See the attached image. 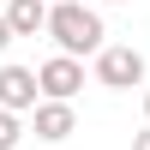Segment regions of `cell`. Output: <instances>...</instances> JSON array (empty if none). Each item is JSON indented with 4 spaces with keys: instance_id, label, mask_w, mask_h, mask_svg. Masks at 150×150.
Segmentation results:
<instances>
[{
    "instance_id": "2",
    "label": "cell",
    "mask_w": 150,
    "mask_h": 150,
    "mask_svg": "<svg viewBox=\"0 0 150 150\" xmlns=\"http://www.w3.org/2000/svg\"><path fill=\"white\" fill-rule=\"evenodd\" d=\"M96 84L102 90H132V84H144V54L126 42H102L96 48Z\"/></svg>"
},
{
    "instance_id": "9",
    "label": "cell",
    "mask_w": 150,
    "mask_h": 150,
    "mask_svg": "<svg viewBox=\"0 0 150 150\" xmlns=\"http://www.w3.org/2000/svg\"><path fill=\"white\" fill-rule=\"evenodd\" d=\"M132 150H150V126H144V132H132Z\"/></svg>"
},
{
    "instance_id": "7",
    "label": "cell",
    "mask_w": 150,
    "mask_h": 150,
    "mask_svg": "<svg viewBox=\"0 0 150 150\" xmlns=\"http://www.w3.org/2000/svg\"><path fill=\"white\" fill-rule=\"evenodd\" d=\"M18 138H24V120L12 108H0V150H18Z\"/></svg>"
},
{
    "instance_id": "10",
    "label": "cell",
    "mask_w": 150,
    "mask_h": 150,
    "mask_svg": "<svg viewBox=\"0 0 150 150\" xmlns=\"http://www.w3.org/2000/svg\"><path fill=\"white\" fill-rule=\"evenodd\" d=\"M144 120H150V90H144Z\"/></svg>"
},
{
    "instance_id": "11",
    "label": "cell",
    "mask_w": 150,
    "mask_h": 150,
    "mask_svg": "<svg viewBox=\"0 0 150 150\" xmlns=\"http://www.w3.org/2000/svg\"><path fill=\"white\" fill-rule=\"evenodd\" d=\"M108 6H126V0H108Z\"/></svg>"
},
{
    "instance_id": "8",
    "label": "cell",
    "mask_w": 150,
    "mask_h": 150,
    "mask_svg": "<svg viewBox=\"0 0 150 150\" xmlns=\"http://www.w3.org/2000/svg\"><path fill=\"white\" fill-rule=\"evenodd\" d=\"M12 48V24H6V12H0V54Z\"/></svg>"
},
{
    "instance_id": "3",
    "label": "cell",
    "mask_w": 150,
    "mask_h": 150,
    "mask_svg": "<svg viewBox=\"0 0 150 150\" xmlns=\"http://www.w3.org/2000/svg\"><path fill=\"white\" fill-rule=\"evenodd\" d=\"M36 90H42L48 102H72V96L84 90V60H72V54L42 60V66H36Z\"/></svg>"
},
{
    "instance_id": "5",
    "label": "cell",
    "mask_w": 150,
    "mask_h": 150,
    "mask_svg": "<svg viewBox=\"0 0 150 150\" xmlns=\"http://www.w3.org/2000/svg\"><path fill=\"white\" fill-rule=\"evenodd\" d=\"M36 72L30 66H0V108H12V114H30L36 108Z\"/></svg>"
},
{
    "instance_id": "6",
    "label": "cell",
    "mask_w": 150,
    "mask_h": 150,
    "mask_svg": "<svg viewBox=\"0 0 150 150\" xmlns=\"http://www.w3.org/2000/svg\"><path fill=\"white\" fill-rule=\"evenodd\" d=\"M6 24H12V36H42L48 0H6Z\"/></svg>"
},
{
    "instance_id": "4",
    "label": "cell",
    "mask_w": 150,
    "mask_h": 150,
    "mask_svg": "<svg viewBox=\"0 0 150 150\" xmlns=\"http://www.w3.org/2000/svg\"><path fill=\"white\" fill-rule=\"evenodd\" d=\"M36 138L42 144H66L72 132H78V114H72V102H48V96H36Z\"/></svg>"
},
{
    "instance_id": "1",
    "label": "cell",
    "mask_w": 150,
    "mask_h": 150,
    "mask_svg": "<svg viewBox=\"0 0 150 150\" xmlns=\"http://www.w3.org/2000/svg\"><path fill=\"white\" fill-rule=\"evenodd\" d=\"M42 36H54V48H60V54H72V60L96 54V48L108 42L102 12H96V6H78V0H48V24H42Z\"/></svg>"
}]
</instances>
